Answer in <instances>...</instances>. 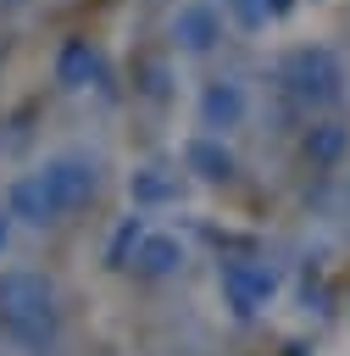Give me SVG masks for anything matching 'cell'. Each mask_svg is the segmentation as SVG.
<instances>
[{
  "instance_id": "1",
  "label": "cell",
  "mask_w": 350,
  "mask_h": 356,
  "mask_svg": "<svg viewBox=\"0 0 350 356\" xmlns=\"http://www.w3.org/2000/svg\"><path fill=\"white\" fill-rule=\"evenodd\" d=\"M283 83H289L300 100H311V106H328V100H339L344 67H339V56H333V50H322V44H306V50H294V56L283 61Z\"/></svg>"
},
{
  "instance_id": "2",
  "label": "cell",
  "mask_w": 350,
  "mask_h": 356,
  "mask_svg": "<svg viewBox=\"0 0 350 356\" xmlns=\"http://www.w3.org/2000/svg\"><path fill=\"white\" fill-rule=\"evenodd\" d=\"M39 178H44V189H50V200L61 206V217H67V211H78V206H89V200H94V189H100L94 161H89V156H78V150L50 156V161L39 167Z\"/></svg>"
},
{
  "instance_id": "3",
  "label": "cell",
  "mask_w": 350,
  "mask_h": 356,
  "mask_svg": "<svg viewBox=\"0 0 350 356\" xmlns=\"http://www.w3.org/2000/svg\"><path fill=\"white\" fill-rule=\"evenodd\" d=\"M217 284H222V300H228L239 317H256V312L278 295V273H272L267 261H222Z\"/></svg>"
},
{
  "instance_id": "4",
  "label": "cell",
  "mask_w": 350,
  "mask_h": 356,
  "mask_svg": "<svg viewBox=\"0 0 350 356\" xmlns=\"http://www.w3.org/2000/svg\"><path fill=\"white\" fill-rule=\"evenodd\" d=\"M50 278L33 267H6L0 273V317L22 323V317H50Z\"/></svg>"
},
{
  "instance_id": "5",
  "label": "cell",
  "mask_w": 350,
  "mask_h": 356,
  "mask_svg": "<svg viewBox=\"0 0 350 356\" xmlns=\"http://www.w3.org/2000/svg\"><path fill=\"white\" fill-rule=\"evenodd\" d=\"M6 217H11V222H28V228H50V222L61 217V206L50 200V189H44L39 172H22V178H11V189H6Z\"/></svg>"
},
{
  "instance_id": "6",
  "label": "cell",
  "mask_w": 350,
  "mask_h": 356,
  "mask_svg": "<svg viewBox=\"0 0 350 356\" xmlns=\"http://www.w3.org/2000/svg\"><path fill=\"white\" fill-rule=\"evenodd\" d=\"M244 111H250V100H244V89L239 83H228V78H217V83H206L200 89V128L206 134H228V128H239L244 122Z\"/></svg>"
},
{
  "instance_id": "7",
  "label": "cell",
  "mask_w": 350,
  "mask_h": 356,
  "mask_svg": "<svg viewBox=\"0 0 350 356\" xmlns=\"http://www.w3.org/2000/svg\"><path fill=\"white\" fill-rule=\"evenodd\" d=\"M172 39H178V50L206 56V50L222 39V17H217V6H206V0L178 6V17H172Z\"/></svg>"
},
{
  "instance_id": "8",
  "label": "cell",
  "mask_w": 350,
  "mask_h": 356,
  "mask_svg": "<svg viewBox=\"0 0 350 356\" xmlns=\"http://www.w3.org/2000/svg\"><path fill=\"white\" fill-rule=\"evenodd\" d=\"M106 78V61H100V50L89 44V39H67L61 50H56V83L61 89H89V83H100Z\"/></svg>"
},
{
  "instance_id": "9",
  "label": "cell",
  "mask_w": 350,
  "mask_h": 356,
  "mask_svg": "<svg viewBox=\"0 0 350 356\" xmlns=\"http://www.w3.org/2000/svg\"><path fill=\"white\" fill-rule=\"evenodd\" d=\"M183 167H189L194 178H206V184H222V178H233V150H228L217 134H194V139L183 145Z\"/></svg>"
},
{
  "instance_id": "10",
  "label": "cell",
  "mask_w": 350,
  "mask_h": 356,
  "mask_svg": "<svg viewBox=\"0 0 350 356\" xmlns=\"http://www.w3.org/2000/svg\"><path fill=\"white\" fill-rule=\"evenodd\" d=\"M133 267L144 278H172L183 267V239L178 234H144V245L133 250Z\"/></svg>"
},
{
  "instance_id": "11",
  "label": "cell",
  "mask_w": 350,
  "mask_h": 356,
  "mask_svg": "<svg viewBox=\"0 0 350 356\" xmlns=\"http://www.w3.org/2000/svg\"><path fill=\"white\" fill-rule=\"evenodd\" d=\"M300 145H306V161H311V167H339L344 150H350V128L328 117V122H311Z\"/></svg>"
},
{
  "instance_id": "12",
  "label": "cell",
  "mask_w": 350,
  "mask_h": 356,
  "mask_svg": "<svg viewBox=\"0 0 350 356\" xmlns=\"http://www.w3.org/2000/svg\"><path fill=\"white\" fill-rule=\"evenodd\" d=\"M128 195H133V206H172V200H178V172H167V167H139V172L128 178Z\"/></svg>"
},
{
  "instance_id": "13",
  "label": "cell",
  "mask_w": 350,
  "mask_h": 356,
  "mask_svg": "<svg viewBox=\"0 0 350 356\" xmlns=\"http://www.w3.org/2000/svg\"><path fill=\"white\" fill-rule=\"evenodd\" d=\"M144 234H150L144 217H122V222L111 228V239H106V261H111V267H133V250L144 245Z\"/></svg>"
},
{
  "instance_id": "14",
  "label": "cell",
  "mask_w": 350,
  "mask_h": 356,
  "mask_svg": "<svg viewBox=\"0 0 350 356\" xmlns=\"http://www.w3.org/2000/svg\"><path fill=\"white\" fill-rule=\"evenodd\" d=\"M6 334H11L17 345H28V350H50V339H56V317H22V323H6Z\"/></svg>"
},
{
  "instance_id": "15",
  "label": "cell",
  "mask_w": 350,
  "mask_h": 356,
  "mask_svg": "<svg viewBox=\"0 0 350 356\" xmlns=\"http://www.w3.org/2000/svg\"><path fill=\"white\" fill-rule=\"evenodd\" d=\"M139 89H144L150 100H161V95H167V61H144V67H139Z\"/></svg>"
},
{
  "instance_id": "16",
  "label": "cell",
  "mask_w": 350,
  "mask_h": 356,
  "mask_svg": "<svg viewBox=\"0 0 350 356\" xmlns=\"http://www.w3.org/2000/svg\"><path fill=\"white\" fill-rule=\"evenodd\" d=\"M233 6V17L244 22V28H261L267 22V0H228Z\"/></svg>"
},
{
  "instance_id": "17",
  "label": "cell",
  "mask_w": 350,
  "mask_h": 356,
  "mask_svg": "<svg viewBox=\"0 0 350 356\" xmlns=\"http://www.w3.org/2000/svg\"><path fill=\"white\" fill-rule=\"evenodd\" d=\"M6 245H11V217L0 211V250H6Z\"/></svg>"
}]
</instances>
